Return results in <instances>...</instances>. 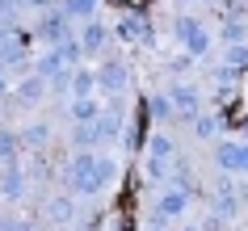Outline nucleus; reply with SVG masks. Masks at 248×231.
<instances>
[{"mask_svg":"<svg viewBox=\"0 0 248 231\" xmlns=\"http://www.w3.org/2000/svg\"><path fill=\"white\" fill-rule=\"evenodd\" d=\"M177 34L185 38V46H189L194 55L206 51V34H202V26H194V21H177Z\"/></svg>","mask_w":248,"mask_h":231,"instance_id":"1","label":"nucleus"},{"mask_svg":"<svg viewBox=\"0 0 248 231\" xmlns=\"http://www.w3.org/2000/svg\"><path fill=\"white\" fill-rule=\"evenodd\" d=\"M219 160H223L227 168H248V147H223Z\"/></svg>","mask_w":248,"mask_h":231,"instance_id":"2","label":"nucleus"},{"mask_svg":"<svg viewBox=\"0 0 248 231\" xmlns=\"http://www.w3.org/2000/svg\"><path fill=\"white\" fill-rule=\"evenodd\" d=\"M181 206H185V198H181V193H169V198L160 202V210H164V215H181Z\"/></svg>","mask_w":248,"mask_h":231,"instance_id":"3","label":"nucleus"},{"mask_svg":"<svg viewBox=\"0 0 248 231\" xmlns=\"http://www.w3.org/2000/svg\"><path fill=\"white\" fill-rule=\"evenodd\" d=\"M101 38H105L101 26H89V30H84V46H89V51H97V46H101Z\"/></svg>","mask_w":248,"mask_h":231,"instance_id":"4","label":"nucleus"},{"mask_svg":"<svg viewBox=\"0 0 248 231\" xmlns=\"http://www.w3.org/2000/svg\"><path fill=\"white\" fill-rule=\"evenodd\" d=\"M118 34H122V38H139V34H143V26H139V21H122V26H118Z\"/></svg>","mask_w":248,"mask_h":231,"instance_id":"5","label":"nucleus"},{"mask_svg":"<svg viewBox=\"0 0 248 231\" xmlns=\"http://www.w3.org/2000/svg\"><path fill=\"white\" fill-rule=\"evenodd\" d=\"M101 80L109 84V89H122V67H105V72H101Z\"/></svg>","mask_w":248,"mask_h":231,"instance_id":"6","label":"nucleus"},{"mask_svg":"<svg viewBox=\"0 0 248 231\" xmlns=\"http://www.w3.org/2000/svg\"><path fill=\"white\" fill-rule=\"evenodd\" d=\"M76 118L84 122V118H97V105L93 101H76Z\"/></svg>","mask_w":248,"mask_h":231,"instance_id":"7","label":"nucleus"},{"mask_svg":"<svg viewBox=\"0 0 248 231\" xmlns=\"http://www.w3.org/2000/svg\"><path fill=\"white\" fill-rule=\"evenodd\" d=\"M89 4L93 0H72V13H89Z\"/></svg>","mask_w":248,"mask_h":231,"instance_id":"8","label":"nucleus"}]
</instances>
